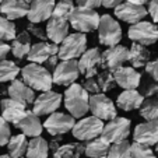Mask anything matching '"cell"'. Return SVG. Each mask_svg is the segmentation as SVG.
<instances>
[{"instance_id": "cell-1", "label": "cell", "mask_w": 158, "mask_h": 158, "mask_svg": "<svg viewBox=\"0 0 158 158\" xmlns=\"http://www.w3.org/2000/svg\"><path fill=\"white\" fill-rule=\"evenodd\" d=\"M66 109L74 118H83L89 109L88 91L80 84H70L64 93Z\"/></svg>"}, {"instance_id": "cell-2", "label": "cell", "mask_w": 158, "mask_h": 158, "mask_svg": "<svg viewBox=\"0 0 158 158\" xmlns=\"http://www.w3.org/2000/svg\"><path fill=\"white\" fill-rule=\"evenodd\" d=\"M23 80L35 91H49L53 84V74L39 63L31 62L23 69Z\"/></svg>"}, {"instance_id": "cell-3", "label": "cell", "mask_w": 158, "mask_h": 158, "mask_svg": "<svg viewBox=\"0 0 158 158\" xmlns=\"http://www.w3.org/2000/svg\"><path fill=\"white\" fill-rule=\"evenodd\" d=\"M69 21L76 31L91 32V31L98 30L101 17H99V14L94 9L78 6V7H74Z\"/></svg>"}, {"instance_id": "cell-4", "label": "cell", "mask_w": 158, "mask_h": 158, "mask_svg": "<svg viewBox=\"0 0 158 158\" xmlns=\"http://www.w3.org/2000/svg\"><path fill=\"white\" fill-rule=\"evenodd\" d=\"M104 122L101 118L93 116L89 118H83L81 120H78L74 125V127L72 129L73 136L80 141H89L93 139L101 136L102 130H104Z\"/></svg>"}, {"instance_id": "cell-5", "label": "cell", "mask_w": 158, "mask_h": 158, "mask_svg": "<svg viewBox=\"0 0 158 158\" xmlns=\"http://www.w3.org/2000/svg\"><path fill=\"white\" fill-rule=\"evenodd\" d=\"M98 39L99 44L105 46H114L118 45L122 39V30L116 20L112 18V15L104 14L101 15L98 27Z\"/></svg>"}, {"instance_id": "cell-6", "label": "cell", "mask_w": 158, "mask_h": 158, "mask_svg": "<svg viewBox=\"0 0 158 158\" xmlns=\"http://www.w3.org/2000/svg\"><path fill=\"white\" fill-rule=\"evenodd\" d=\"M87 49V38L84 32L70 34L62 42V46L59 48V59L69 60L77 59L85 52Z\"/></svg>"}, {"instance_id": "cell-7", "label": "cell", "mask_w": 158, "mask_h": 158, "mask_svg": "<svg viewBox=\"0 0 158 158\" xmlns=\"http://www.w3.org/2000/svg\"><path fill=\"white\" fill-rule=\"evenodd\" d=\"M129 38L141 45H152L158 41V27L148 21H139L129 28Z\"/></svg>"}, {"instance_id": "cell-8", "label": "cell", "mask_w": 158, "mask_h": 158, "mask_svg": "<svg viewBox=\"0 0 158 158\" xmlns=\"http://www.w3.org/2000/svg\"><path fill=\"white\" fill-rule=\"evenodd\" d=\"M130 134V120L126 118H114L104 126L101 137L109 144L125 140Z\"/></svg>"}, {"instance_id": "cell-9", "label": "cell", "mask_w": 158, "mask_h": 158, "mask_svg": "<svg viewBox=\"0 0 158 158\" xmlns=\"http://www.w3.org/2000/svg\"><path fill=\"white\" fill-rule=\"evenodd\" d=\"M81 74L78 62L76 59L62 60L53 70V83L57 85H67L73 84Z\"/></svg>"}, {"instance_id": "cell-10", "label": "cell", "mask_w": 158, "mask_h": 158, "mask_svg": "<svg viewBox=\"0 0 158 158\" xmlns=\"http://www.w3.org/2000/svg\"><path fill=\"white\" fill-rule=\"evenodd\" d=\"M76 125V120L73 115H66L62 112H52L49 118L45 120L44 127L46 129L49 134L52 136H62V134L70 131Z\"/></svg>"}, {"instance_id": "cell-11", "label": "cell", "mask_w": 158, "mask_h": 158, "mask_svg": "<svg viewBox=\"0 0 158 158\" xmlns=\"http://www.w3.org/2000/svg\"><path fill=\"white\" fill-rule=\"evenodd\" d=\"M89 110L93 112V115L101 118L102 120H110L116 118L115 104L105 94L97 93L93 97H89Z\"/></svg>"}, {"instance_id": "cell-12", "label": "cell", "mask_w": 158, "mask_h": 158, "mask_svg": "<svg viewBox=\"0 0 158 158\" xmlns=\"http://www.w3.org/2000/svg\"><path fill=\"white\" fill-rule=\"evenodd\" d=\"M129 57H130V49L120 45H114V46H109L105 52H102L101 66L104 69L115 70L120 67L125 62H127Z\"/></svg>"}, {"instance_id": "cell-13", "label": "cell", "mask_w": 158, "mask_h": 158, "mask_svg": "<svg viewBox=\"0 0 158 158\" xmlns=\"http://www.w3.org/2000/svg\"><path fill=\"white\" fill-rule=\"evenodd\" d=\"M62 104V95L53 91H42V94L34 101V112L38 116L51 115Z\"/></svg>"}, {"instance_id": "cell-14", "label": "cell", "mask_w": 158, "mask_h": 158, "mask_svg": "<svg viewBox=\"0 0 158 158\" xmlns=\"http://www.w3.org/2000/svg\"><path fill=\"white\" fill-rule=\"evenodd\" d=\"M148 14V11L146 10L144 6L140 4H134L131 2L126 0L125 3H120L119 6L115 7V15H116L119 20L129 23V24H134V23H139L143 18H146V15Z\"/></svg>"}, {"instance_id": "cell-15", "label": "cell", "mask_w": 158, "mask_h": 158, "mask_svg": "<svg viewBox=\"0 0 158 158\" xmlns=\"http://www.w3.org/2000/svg\"><path fill=\"white\" fill-rule=\"evenodd\" d=\"M25 102L18 101L14 98H7L2 101V116L7 120L9 123L13 125H17L24 115L27 114V109H25Z\"/></svg>"}, {"instance_id": "cell-16", "label": "cell", "mask_w": 158, "mask_h": 158, "mask_svg": "<svg viewBox=\"0 0 158 158\" xmlns=\"http://www.w3.org/2000/svg\"><path fill=\"white\" fill-rule=\"evenodd\" d=\"M55 0H32L30 3V11H28V20L30 23H41V21L49 20L53 15Z\"/></svg>"}, {"instance_id": "cell-17", "label": "cell", "mask_w": 158, "mask_h": 158, "mask_svg": "<svg viewBox=\"0 0 158 158\" xmlns=\"http://www.w3.org/2000/svg\"><path fill=\"white\" fill-rule=\"evenodd\" d=\"M133 137L136 141L144 143L147 146H157L158 143V119L148 120L146 123H140L134 129Z\"/></svg>"}, {"instance_id": "cell-18", "label": "cell", "mask_w": 158, "mask_h": 158, "mask_svg": "<svg viewBox=\"0 0 158 158\" xmlns=\"http://www.w3.org/2000/svg\"><path fill=\"white\" fill-rule=\"evenodd\" d=\"M101 55L97 48H93L89 51H85L80 56L78 60V67H80L81 74L85 76V78L94 77L98 74V64L101 63Z\"/></svg>"}, {"instance_id": "cell-19", "label": "cell", "mask_w": 158, "mask_h": 158, "mask_svg": "<svg viewBox=\"0 0 158 158\" xmlns=\"http://www.w3.org/2000/svg\"><path fill=\"white\" fill-rule=\"evenodd\" d=\"M114 74H115L116 84L119 87H122L123 89L136 88V87L140 85L141 74L139 72H136L134 67H125V66H120V67H118V69L114 70Z\"/></svg>"}, {"instance_id": "cell-20", "label": "cell", "mask_w": 158, "mask_h": 158, "mask_svg": "<svg viewBox=\"0 0 158 158\" xmlns=\"http://www.w3.org/2000/svg\"><path fill=\"white\" fill-rule=\"evenodd\" d=\"M46 34L53 44H62L66 36L69 35V20L51 17L46 24Z\"/></svg>"}, {"instance_id": "cell-21", "label": "cell", "mask_w": 158, "mask_h": 158, "mask_svg": "<svg viewBox=\"0 0 158 158\" xmlns=\"http://www.w3.org/2000/svg\"><path fill=\"white\" fill-rule=\"evenodd\" d=\"M59 53V46L57 44H48V42H39L34 44L28 53V60L34 63H45L52 55Z\"/></svg>"}, {"instance_id": "cell-22", "label": "cell", "mask_w": 158, "mask_h": 158, "mask_svg": "<svg viewBox=\"0 0 158 158\" xmlns=\"http://www.w3.org/2000/svg\"><path fill=\"white\" fill-rule=\"evenodd\" d=\"M0 11L9 20H17L28 15L30 3H27L25 0H3L0 4Z\"/></svg>"}, {"instance_id": "cell-23", "label": "cell", "mask_w": 158, "mask_h": 158, "mask_svg": "<svg viewBox=\"0 0 158 158\" xmlns=\"http://www.w3.org/2000/svg\"><path fill=\"white\" fill-rule=\"evenodd\" d=\"M15 126H17L25 136H30V137L41 136L42 130H44V125L41 123L39 116L34 112V110H27V114L24 115V118H23Z\"/></svg>"}, {"instance_id": "cell-24", "label": "cell", "mask_w": 158, "mask_h": 158, "mask_svg": "<svg viewBox=\"0 0 158 158\" xmlns=\"http://www.w3.org/2000/svg\"><path fill=\"white\" fill-rule=\"evenodd\" d=\"M144 102V95L136 88L125 89L122 94L118 95L116 105L123 110H131V109H140L141 104Z\"/></svg>"}, {"instance_id": "cell-25", "label": "cell", "mask_w": 158, "mask_h": 158, "mask_svg": "<svg viewBox=\"0 0 158 158\" xmlns=\"http://www.w3.org/2000/svg\"><path fill=\"white\" fill-rule=\"evenodd\" d=\"M34 91L35 89L31 88L24 80H13V83L9 87V95L25 104H34V98H35Z\"/></svg>"}, {"instance_id": "cell-26", "label": "cell", "mask_w": 158, "mask_h": 158, "mask_svg": "<svg viewBox=\"0 0 158 158\" xmlns=\"http://www.w3.org/2000/svg\"><path fill=\"white\" fill-rule=\"evenodd\" d=\"M150 53L148 49H146V45H141L139 42H133L130 48V57H129V62L131 63L134 69L137 67H143L147 63L150 62Z\"/></svg>"}, {"instance_id": "cell-27", "label": "cell", "mask_w": 158, "mask_h": 158, "mask_svg": "<svg viewBox=\"0 0 158 158\" xmlns=\"http://www.w3.org/2000/svg\"><path fill=\"white\" fill-rule=\"evenodd\" d=\"M109 148H110V144L105 139L95 137L93 140H89V143L85 146L84 154L87 157H93V158H104V157H108Z\"/></svg>"}, {"instance_id": "cell-28", "label": "cell", "mask_w": 158, "mask_h": 158, "mask_svg": "<svg viewBox=\"0 0 158 158\" xmlns=\"http://www.w3.org/2000/svg\"><path fill=\"white\" fill-rule=\"evenodd\" d=\"M31 46H32V45H31V38L27 31H24V32H21L20 35L13 39L11 52L17 59H23V57L28 56Z\"/></svg>"}, {"instance_id": "cell-29", "label": "cell", "mask_w": 158, "mask_h": 158, "mask_svg": "<svg viewBox=\"0 0 158 158\" xmlns=\"http://www.w3.org/2000/svg\"><path fill=\"white\" fill-rule=\"evenodd\" d=\"M48 150L49 143L41 136L32 137V140L28 141V148H27V157L30 158H46L48 157Z\"/></svg>"}, {"instance_id": "cell-30", "label": "cell", "mask_w": 158, "mask_h": 158, "mask_svg": "<svg viewBox=\"0 0 158 158\" xmlns=\"http://www.w3.org/2000/svg\"><path fill=\"white\" fill-rule=\"evenodd\" d=\"M9 146V152L10 157H23L24 154H27V148H28V141L25 139V134H17L14 137L10 139V141L7 143Z\"/></svg>"}, {"instance_id": "cell-31", "label": "cell", "mask_w": 158, "mask_h": 158, "mask_svg": "<svg viewBox=\"0 0 158 158\" xmlns=\"http://www.w3.org/2000/svg\"><path fill=\"white\" fill-rule=\"evenodd\" d=\"M140 115L146 120L158 119V95L148 97L140 106Z\"/></svg>"}, {"instance_id": "cell-32", "label": "cell", "mask_w": 158, "mask_h": 158, "mask_svg": "<svg viewBox=\"0 0 158 158\" xmlns=\"http://www.w3.org/2000/svg\"><path fill=\"white\" fill-rule=\"evenodd\" d=\"M20 73L18 66L14 62L10 60H0V83H6V81H13Z\"/></svg>"}, {"instance_id": "cell-33", "label": "cell", "mask_w": 158, "mask_h": 158, "mask_svg": "<svg viewBox=\"0 0 158 158\" xmlns=\"http://www.w3.org/2000/svg\"><path fill=\"white\" fill-rule=\"evenodd\" d=\"M108 157L110 158H129L131 157V144L127 140H120L110 144Z\"/></svg>"}, {"instance_id": "cell-34", "label": "cell", "mask_w": 158, "mask_h": 158, "mask_svg": "<svg viewBox=\"0 0 158 158\" xmlns=\"http://www.w3.org/2000/svg\"><path fill=\"white\" fill-rule=\"evenodd\" d=\"M98 84L101 87V91L106 93V91H110L112 88H115V84H116V80H115V74H114V70H109V69H105L104 72L98 73Z\"/></svg>"}, {"instance_id": "cell-35", "label": "cell", "mask_w": 158, "mask_h": 158, "mask_svg": "<svg viewBox=\"0 0 158 158\" xmlns=\"http://www.w3.org/2000/svg\"><path fill=\"white\" fill-rule=\"evenodd\" d=\"M73 10H74V4H73L72 0H60L57 4H55L53 15H52V17L70 20V15H72Z\"/></svg>"}, {"instance_id": "cell-36", "label": "cell", "mask_w": 158, "mask_h": 158, "mask_svg": "<svg viewBox=\"0 0 158 158\" xmlns=\"http://www.w3.org/2000/svg\"><path fill=\"white\" fill-rule=\"evenodd\" d=\"M15 38V25L7 17H0V41H11Z\"/></svg>"}, {"instance_id": "cell-37", "label": "cell", "mask_w": 158, "mask_h": 158, "mask_svg": "<svg viewBox=\"0 0 158 158\" xmlns=\"http://www.w3.org/2000/svg\"><path fill=\"white\" fill-rule=\"evenodd\" d=\"M151 146H147L144 143H140V141L134 140L131 143V157L136 158H154L155 154L151 148Z\"/></svg>"}, {"instance_id": "cell-38", "label": "cell", "mask_w": 158, "mask_h": 158, "mask_svg": "<svg viewBox=\"0 0 158 158\" xmlns=\"http://www.w3.org/2000/svg\"><path fill=\"white\" fill-rule=\"evenodd\" d=\"M53 155L55 158H73L80 157L81 154L77 148V144H64V146H59Z\"/></svg>"}, {"instance_id": "cell-39", "label": "cell", "mask_w": 158, "mask_h": 158, "mask_svg": "<svg viewBox=\"0 0 158 158\" xmlns=\"http://www.w3.org/2000/svg\"><path fill=\"white\" fill-rule=\"evenodd\" d=\"M11 139V131H10L9 122L3 116H0V146H6Z\"/></svg>"}, {"instance_id": "cell-40", "label": "cell", "mask_w": 158, "mask_h": 158, "mask_svg": "<svg viewBox=\"0 0 158 158\" xmlns=\"http://www.w3.org/2000/svg\"><path fill=\"white\" fill-rule=\"evenodd\" d=\"M141 94H143L146 98L152 95H158V84L155 83H144V85L141 87Z\"/></svg>"}, {"instance_id": "cell-41", "label": "cell", "mask_w": 158, "mask_h": 158, "mask_svg": "<svg viewBox=\"0 0 158 158\" xmlns=\"http://www.w3.org/2000/svg\"><path fill=\"white\" fill-rule=\"evenodd\" d=\"M83 87L88 91V93H93V94H97L101 91V87H99L98 84V80H95L94 77H89V78H85V81H84Z\"/></svg>"}, {"instance_id": "cell-42", "label": "cell", "mask_w": 158, "mask_h": 158, "mask_svg": "<svg viewBox=\"0 0 158 158\" xmlns=\"http://www.w3.org/2000/svg\"><path fill=\"white\" fill-rule=\"evenodd\" d=\"M27 30L30 31V32L34 36H36V38L41 39V41H46V39H49V38H48V34L45 32V31L42 30L41 27H36L35 23H31V24L27 27Z\"/></svg>"}, {"instance_id": "cell-43", "label": "cell", "mask_w": 158, "mask_h": 158, "mask_svg": "<svg viewBox=\"0 0 158 158\" xmlns=\"http://www.w3.org/2000/svg\"><path fill=\"white\" fill-rule=\"evenodd\" d=\"M146 72L151 76L152 80L158 83V59L147 63V64H146Z\"/></svg>"}, {"instance_id": "cell-44", "label": "cell", "mask_w": 158, "mask_h": 158, "mask_svg": "<svg viewBox=\"0 0 158 158\" xmlns=\"http://www.w3.org/2000/svg\"><path fill=\"white\" fill-rule=\"evenodd\" d=\"M77 4L81 7H88V9H97L102 4V0H77Z\"/></svg>"}, {"instance_id": "cell-45", "label": "cell", "mask_w": 158, "mask_h": 158, "mask_svg": "<svg viewBox=\"0 0 158 158\" xmlns=\"http://www.w3.org/2000/svg\"><path fill=\"white\" fill-rule=\"evenodd\" d=\"M148 13L155 23H158V0H150L148 3Z\"/></svg>"}, {"instance_id": "cell-46", "label": "cell", "mask_w": 158, "mask_h": 158, "mask_svg": "<svg viewBox=\"0 0 158 158\" xmlns=\"http://www.w3.org/2000/svg\"><path fill=\"white\" fill-rule=\"evenodd\" d=\"M57 60H59V55H52V56L49 57L46 62H45V67H46L49 72H51V70L53 72V70L56 69V66L59 64V63H57Z\"/></svg>"}, {"instance_id": "cell-47", "label": "cell", "mask_w": 158, "mask_h": 158, "mask_svg": "<svg viewBox=\"0 0 158 158\" xmlns=\"http://www.w3.org/2000/svg\"><path fill=\"white\" fill-rule=\"evenodd\" d=\"M120 3H123V0H102V6L108 7V9H115Z\"/></svg>"}, {"instance_id": "cell-48", "label": "cell", "mask_w": 158, "mask_h": 158, "mask_svg": "<svg viewBox=\"0 0 158 158\" xmlns=\"http://www.w3.org/2000/svg\"><path fill=\"white\" fill-rule=\"evenodd\" d=\"M10 52V46L7 44L0 41V60H3L4 57L7 56V53Z\"/></svg>"}, {"instance_id": "cell-49", "label": "cell", "mask_w": 158, "mask_h": 158, "mask_svg": "<svg viewBox=\"0 0 158 158\" xmlns=\"http://www.w3.org/2000/svg\"><path fill=\"white\" fill-rule=\"evenodd\" d=\"M127 2H131L134 4H140V6H144V4L150 3V0H127Z\"/></svg>"}, {"instance_id": "cell-50", "label": "cell", "mask_w": 158, "mask_h": 158, "mask_svg": "<svg viewBox=\"0 0 158 158\" xmlns=\"http://www.w3.org/2000/svg\"><path fill=\"white\" fill-rule=\"evenodd\" d=\"M25 2H27V3H31V2H32V0H25Z\"/></svg>"}, {"instance_id": "cell-51", "label": "cell", "mask_w": 158, "mask_h": 158, "mask_svg": "<svg viewBox=\"0 0 158 158\" xmlns=\"http://www.w3.org/2000/svg\"><path fill=\"white\" fill-rule=\"evenodd\" d=\"M157 154H158V143H157Z\"/></svg>"}, {"instance_id": "cell-52", "label": "cell", "mask_w": 158, "mask_h": 158, "mask_svg": "<svg viewBox=\"0 0 158 158\" xmlns=\"http://www.w3.org/2000/svg\"><path fill=\"white\" fill-rule=\"evenodd\" d=\"M2 2H3V0H0V4H2Z\"/></svg>"}]
</instances>
